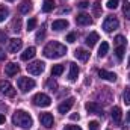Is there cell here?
I'll return each instance as SVG.
<instances>
[{
    "mask_svg": "<svg viewBox=\"0 0 130 130\" xmlns=\"http://www.w3.org/2000/svg\"><path fill=\"white\" fill-rule=\"evenodd\" d=\"M42 53L48 59H59V58H62L65 53H67V47L62 45L61 42H58V41H52V42H48L44 47Z\"/></svg>",
    "mask_w": 130,
    "mask_h": 130,
    "instance_id": "cell-1",
    "label": "cell"
},
{
    "mask_svg": "<svg viewBox=\"0 0 130 130\" xmlns=\"http://www.w3.org/2000/svg\"><path fill=\"white\" fill-rule=\"evenodd\" d=\"M12 123H14V126H17V127H20L23 130H29L33 126L32 117L24 110H17L12 115Z\"/></svg>",
    "mask_w": 130,
    "mask_h": 130,
    "instance_id": "cell-2",
    "label": "cell"
},
{
    "mask_svg": "<svg viewBox=\"0 0 130 130\" xmlns=\"http://www.w3.org/2000/svg\"><path fill=\"white\" fill-rule=\"evenodd\" d=\"M17 85H18V89L23 94H26V92L32 91L33 88H35V80L30 79V77H20L18 82H17Z\"/></svg>",
    "mask_w": 130,
    "mask_h": 130,
    "instance_id": "cell-3",
    "label": "cell"
},
{
    "mask_svg": "<svg viewBox=\"0 0 130 130\" xmlns=\"http://www.w3.org/2000/svg\"><path fill=\"white\" fill-rule=\"evenodd\" d=\"M32 101H33V104L38 106V107H47V106H50L52 98L48 97L47 94H44V92H38V94L33 95Z\"/></svg>",
    "mask_w": 130,
    "mask_h": 130,
    "instance_id": "cell-4",
    "label": "cell"
},
{
    "mask_svg": "<svg viewBox=\"0 0 130 130\" xmlns=\"http://www.w3.org/2000/svg\"><path fill=\"white\" fill-rule=\"evenodd\" d=\"M118 26H120V21H118V18L113 17V15L106 17V20L103 21V29H104V32H112V30L118 29Z\"/></svg>",
    "mask_w": 130,
    "mask_h": 130,
    "instance_id": "cell-5",
    "label": "cell"
},
{
    "mask_svg": "<svg viewBox=\"0 0 130 130\" xmlns=\"http://www.w3.org/2000/svg\"><path fill=\"white\" fill-rule=\"evenodd\" d=\"M44 68H45V64L42 61H35V62L27 65V73L32 76H39L44 71Z\"/></svg>",
    "mask_w": 130,
    "mask_h": 130,
    "instance_id": "cell-6",
    "label": "cell"
},
{
    "mask_svg": "<svg viewBox=\"0 0 130 130\" xmlns=\"http://www.w3.org/2000/svg\"><path fill=\"white\" fill-rule=\"evenodd\" d=\"M0 92L6 97H14L15 95V88L11 85L8 80H0Z\"/></svg>",
    "mask_w": 130,
    "mask_h": 130,
    "instance_id": "cell-7",
    "label": "cell"
},
{
    "mask_svg": "<svg viewBox=\"0 0 130 130\" xmlns=\"http://www.w3.org/2000/svg\"><path fill=\"white\" fill-rule=\"evenodd\" d=\"M39 121H41V124H42L44 127H47V129L53 127V123H55L53 115L48 113V112H42V113H39Z\"/></svg>",
    "mask_w": 130,
    "mask_h": 130,
    "instance_id": "cell-8",
    "label": "cell"
},
{
    "mask_svg": "<svg viewBox=\"0 0 130 130\" xmlns=\"http://www.w3.org/2000/svg\"><path fill=\"white\" fill-rule=\"evenodd\" d=\"M74 106V98L73 97H70V98H67V100H64L61 104H59V107H58V110H59V113H68L70 112V109Z\"/></svg>",
    "mask_w": 130,
    "mask_h": 130,
    "instance_id": "cell-9",
    "label": "cell"
},
{
    "mask_svg": "<svg viewBox=\"0 0 130 130\" xmlns=\"http://www.w3.org/2000/svg\"><path fill=\"white\" fill-rule=\"evenodd\" d=\"M21 45H23V41H21L20 38H12V39H9L8 50H9L11 53H17V52L21 48Z\"/></svg>",
    "mask_w": 130,
    "mask_h": 130,
    "instance_id": "cell-10",
    "label": "cell"
},
{
    "mask_svg": "<svg viewBox=\"0 0 130 130\" xmlns=\"http://www.w3.org/2000/svg\"><path fill=\"white\" fill-rule=\"evenodd\" d=\"M76 23H77L79 26H88V24H92V18H91L88 14L82 12V14H79V15L76 17Z\"/></svg>",
    "mask_w": 130,
    "mask_h": 130,
    "instance_id": "cell-11",
    "label": "cell"
},
{
    "mask_svg": "<svg viewBox=\"0 0 130 130\" xmlns=\"http://www.w3.org/2000/svg\"><path fill=\"white\" fill-rule=\"evenodd\" d=\"M18 71H20V67H18V64H15V62H9V64L5 67V74H6L8 77L15 76Z\"/></svg>",
    "mask_w": 130,
    "mask_h": 130,
    "instance_id": "cell-12",
    "label": "cell"
},
{
    "mask_svg": "<svg viewBox=\"0 0 130 130\" xmlns=\"http://www.w3.org/2000/svg\"><path fill=\"white\" fill-rule=\"evenodd\" d=\"M98 76L103 80H107V82H115L117 80V74L115 73H110L107 70H98Z\"/></svg>",
    "mask_w": 130,
    "mask_h": 130,
    "instance_id": "cell-13",
    "label": "cell"
},
{
    "mask_svg": "<svg viewBox=\"0 0 130 130\" xmlns=\"http://www.w3.org/2000/svg\"><path fill=\"white\" fill-rule=\"evenodd\" d=\"M85 107H86V110H88L89 113H95V115H101V113H103L101 109H100V106H98V103H95V101H89V103H86Z\"/></svg>",
    "mask_w": 130,
    "mask_h": 130,
    "instance_id": "cell-14",
    "label": "cell"
},
{
    "mask_svg": "<svg viewBox=\"0 0 130 130\" xmlns=\"http://www.w3.org/2000/svg\"><path fill=\"white\" fill-rule=\"evenodd\" d=\"M32 11V2L30 0H23L18 5V12L20 14H29Z\"/></svg>",
    "mask_w": 130,
    "mask_h": 130,
    "instance_id": "cell-15",
    "label": "cell"
},
{
    "mask_svg": "<svg viewBox=\"0 0 130 130\" xmlns=\"http://www.w3.org/2000/svg\"><path fill=\"white\" fill-rule=\"evenodd\" d=\"M74 56H76V59H79V61L85 62V61H88V59H89V52H88V50H85V48H77V50L74 52Z\"/></svg>",
    "mask_w": 130,
    "mask_h": 130,
    "instance_id": "cell-16",
    "label": "cell"
},
{
    "mask_svg": "<svg viewBox=\"0 0 130 130\" xmlns=\"http://www.w3.org/2000/svg\"><path fill=\"white\" fill-rule=\"evenodd\" d=\"M67 27H68V21H67V20H55V21L52 23V29L56 30V32L64 30Z\"/></svg>",
    "mask_w": 130,
    "mask_h": 130,
    "instance_id": "cell-17",
    "label": "cell"
},
{
    "mask_svg": "<svg viewBox=\"0 0 130 130\" xmlns=\"http://www.w3.org/2000/svg\"><path fill=\"white\" fill-rule=\"evenodd\" d=\"M121 118H123V110H121L120 106H115L112 109V120H113V123L115 124H120L121 123Z\"/></svg>",
    "mask_w": 130,
    "mask_h": 130,
    "instance_id": "cell-18",
    "label": "cell"
},
{
    "mask_svg": "<svg viewBox=\"0 0 130 130\" xmlns=\"http://www.w3.org/2000/svg\"><path fill=\"white\" fill-rule=\"evenodd\" d=\"M97 41H98V33H95V32H91L86 36V39H85V42H86V45H88L89 48L94 47V45L97 44Z\"/></svg>",
    "mask_w": 130,
    "mask_h": 130,
    "instance_id": "cell-19",
    "label": "cell"
},
{
    "mask_svg": "<svg viewBox=\"0 0 130 130\" xmlns=\"http://www.w3.org/2000/svg\"><path fill=\"white\" fill-rule=\"evenodd\" d=\"M35 53H36L35 47H27V48L21 53V61H29V59H32L33 56H35Z\"/></svg>",
    "mask_w": 130,
    "mask_h": 130,
    "instance_id": "cell-20",
    "label": "cell"
},
{
    "mask_svg": "<svg viewBox=\"0 0 130 130\" xmlns=\"http://www.w3.org/2000/svg\"><path fill=\"white\" fill-rule=\"evenodd\" d=\"M77 76H79V67L76 64H70V74H68V79H70L71 82H76Z\"/></svg>",
    "mask_w": 130,
    "mask_h": 130,
    "instance_id": "cell-21",
    "label": "cell"
},
{
    "mask_svg": "<svg viewBox=\"0 0 130 130\" xmlns=\"http://www.w3.org/2000/svg\"><path fill=\"white\" fill-rule=\"evenodd\" d=\"M107 52H109V44H107L106 41H103L101 45H100V48H98V56H100V58H104V56L107 55Z\"/></svg>",
    "mask_w": 130,
    "mask_h": 130,
    "instance_id": "cell-22",
    "label": "cell"
},
{
    "mask_svg": "<svg viewBox=\"0 0 130 130\" xmlns=\"http://www.w3.org/2000/svg\"><path fill=\"white\" fill-rule=\"evenodd\" d=\"M55 9V2L53 0H45L42 5V12H52Z\"/></svg>",
    "mask_w": 130,
    "mask_h": 130,
    "instance_id": "cell-23",
    "label": "cell"
},
{
    "mask_svg": "<svg viewBox=\"0 0 130 130\" xmlns=\"http://www.w3.org/2000/svg\"><path fill=\"white\" fill-rule=\"evenodd\" d=\"M101 2H94L92 3V14H94V17H100L101 15Z\"/></svg>",
    "mask_w": 130,
    "mask_h": 130,
    "instance_id": "cell-24",
    "label": "cell"
},
{
    "mask_svg": "<svg viewBox=\"0 0 130 130\" xmlns=\"http://www.w3.org/2000/svg\"><path fill=\"white\" fill-rule=\"evenodd\" d=\"M8 17H9V9H8L5 5H0V23L5 21Z\"/></svg>",
    "mask_w": 130,
    "mask_h": 130,
    "instance_id": "cell-25",
    "label": "cell"
},
{
    "mask_svg": "<svg viewBox=\"0 0 130 130\" xmlns=\"http://www.w3.org/2000/svg\"><path fill=\"white\" fill-rule=\"evenodd\" d=\"M62 73H64V65L62 64H58V65L52 67V76H61Z\"/></svg>",
    "mask_w": 130,
    "mask_h": 130,
    "instance_id": "cell-26",
    "label": "cell"
},
{
    "mask_svg": "<svg viewBox=\"0 0 130 130\" xmlns=\"http://www.w3.org/2000/svg\"><path fill=\"white\" fill-rule=\"evenodd\" d=\"M124 52H126V45H117V48H115V55H117L118 61H123V58H124Z\"/></svg>",
    "mask_w": 130,
    "mask_h": 130,
    "instance_id": "cell-27",
    "label": "cell"
},
{
    "mask_svg": "<svg viewBox=\"0 0 130 130\" xmlns=\"http://www.w3.org/2000/svg\"><path fill=\"white\" fill-rule=\"evenodd\" d=\"M123 14H124V17L130 20V3L129 2H124V5H123Z\"/></svg>",
    "mask_w": 130,
    "mask_h": 130,
    "instance_id": "cell-28",
    "label": "cell"
},
{
    "mask_svg": "<svg viewBox=\"0 0 130 130\" xmlns=\"http://www.w3.org/2000/svg\"><path fill=\"white\" fill-rule=\"evenodd\" d=\"M115 44H117V45H126L127 42H126V38H124L123 35H117V36H115Z\"/></svg>",
    "mask_w": 130,
    "mask_h": 130,
    "instance_id": "cell-29",
    "label": "cell"
},
{
    "mask_svg": "<svg viewBox=\"0 0 130 130\" xmlns=\"http://www.w3.org/2000/svg\"><path fill=\"white\" fill-rule=\"evenodd\" d=\"M47 86H48V89H50L52 92H55V91H58V83H56L55 80H52V79H50V80L47 82Z\"/></svg>",
    "mask_w": 130,
    "mask_h": 130,
    "instance_id": "cell-30",
    "label": "cell"
},
{
    "mask_svg": "<svg viewBox=\"0 0 130 130\" xmlns=\"http://www.w3.org/2000/svg\"><path fill=\"white\" fill-rule=\"evenodd\" d=\"M123 98H124V103L130 106V88H126L124 89V94H123Z\"/></svg>",
    "mask_w": 130,
    "mask_h": 130,
    "instance_id": "cell-31",
    "label": "cell"
},
{
    "mask_svg": "<svg viewBox=\"0 0 130 130\" xmlns=\"http://www.w3.org/2000/svg\"><path fill=\"white\" fill-rule=\"evenodd\" d=\"M36 27V18H30L29 21H27V30L30 32V30H33Z\"/></svg>",
    "mask_w": 130,
    "mask_h": 130,
    "instance_id": "cell-32",
    "label": "cell"
},
{
    "mask_svg": "<svg viewBox=\"0 0 130 130\" xmlns=\"http://www.w3.org/2000/svg\"><path fill=\"white\" fill-rule=\"evenodd\" d=\"M20 27H21V20L18 18V20H15V21H14V24H12V30L18 32V30H20Z\"/></svg>",
    "mask_w": 130,
    "mask_h": 130,
    "instance_id": "cell-33",
    "label": "cell"
},
{
    "mask_svg": "<svg viewBox=\"0 0 130 130\" xmlns=\"http://www.w3.org/2000/svg\"><path fill=\"white\" fill-rule=\"evenodd\" d=\"M118 2H120V0H109L106 6H107L109 9H115V8L118 6Z\"/></svg>",
    "mask_w": 130,
    "mask_h": 130,
    "instance_id": "cell-34",
    "label": "cell"
},
{
    "mask_svg": "<svg viewBox=\"0 0 130 130\" xmlns=\"http://www.w3.org/2000/svg\"><path fill=\"white\" fill-rule=\"evenodd\" d=\"M88 127H89V130H98V123L97 121H91Z\"/></svg>",
    "mask_w": 130,
    "mask_h": 130,
    "instance_id": "cell-35",
    "label": "cell"
},
{
    "mask_svg": "<svg viewBox=\"0 0 130 130\" xmlns=\"http://www.w3.org/2000/svg\"><path fill=\"white\" fill-rule=\"evenodd\" d=\"M67 41H68L70 44H73V42L76 41V33H70V35L67 36Z\"/></svg>",
    "mask_w": 130,
    "mask_h": 130,
    "instance_id": "cell-36",
    "label": "cell"
},
{
    "mask_svg": "<svg viewBox=\"0 0 130 130\" xmlns=\"http://www.w3.org/2000/svg\"><path fill=\"white\" fill-rule=\"evenodd\" d=\"M88 6H89V2H86V0H83V2L79 3V8H82V9H85V8H88Z\"/></svg>",
    "mask_w": 130,
    "mask_h": 130,
    "instance_id": "cell-37",
    "label": "cell"
},
{
    "mask_svg": "<svg viewBox=\"0 0 130 130\" xmlns=\"http://www.w3.org/2000/svg\"><path fill=\"white\" fill-rule=\"evenodd\" d=\"M64 130H82L79 126H65Z\"/></svg>",
    "mask_w": 130,
    "mask_h": 130,
    "instance_id": "cell-38",
    "label": "cell"
},
{
    "mask_svg": "<svg viewBox=\"0 0 130 130\" xmlns=\"http://www.w3.org/2000/svg\"><path fill=\"white\" fill-rule=\"evenodd\" d=\"M42 38H44V30H41V32L36 35V41H39V42H41V39H42Z\"/></svg>",
    "mask_w": 130,
    "mask_h": 130,
    "instance_id": "cell-39",
    "label": "cell"
},
{
    "mask_svg": "<svg viewBox=\"0 0 130 130\" xmlns=\"http://www.w3.org/2000/svg\"><path fill=\"white\" fill-rule=\"evenodd\" d=\"M70 118H71L73 121H79L80 117H79V113H73V115H70Z\"/></svg>",
    "mask_w": 130,
    "mask_h": 130,
    "instance_id": "cell-40",
    "label": "cell"
},
{
    "mask_svg": "<svg viewBox=\"0 0 130 130\" xmlns=\"http://www.w3.org/2000/svg\"><path fill=\"white\" fill-rule=\"evenodd\" d=\"M5 58H6V53H5V52H3V50L0 48V61H3Z\"/></svg>",
    "mask_w": 130,
    "mask_h": 130,
    "instance_id": "cell-41",
    "label": "cell"
},
{
    "mask_svg": "<svg viewBox=\"0 0 130 130\" xmlns=\"http://www.w3.org/2000/svg\"><path fill=\"white\" fill-rule=\"evenodd\" d=\"M5 123V117L3 115H0V124H3Z\"/></svg>",
    "mask_w": 130,
    "mask_h": 130,
    "instance_id": "cell-42",
    "label": "cell"
},
{
    "mask_svg": "<svg viewBox=\"0 0 130 130\" xmlns=\"http://www.w3.org/2000/svg\"><path fill=\"white\" fill-rule=\"evenodd\" d=\"M129 67H130V59H129Z\"/></svg>",
    "mask_w": 130,
    "mask_h": 130,
    "instance_id": "cell-43",
    "label": "cell"
},
{
    "mask_svg": "<svg viewBox=\"0 0 130 130\" xmlns=\"http://www.w3.org/2000/svg\"><path fill=\"white\" fill-rule=\"evenodd\" d=\"M8 2H14V0H8Z\"/></svg>",
    "mask_w": 130,
    "mask_h": 130,
    "instance_id": "cell-44",
    "label": "cell"
},
{
    "mask_svg": "<svg viewBox=\"0 0 130 130\" xmlns=\"http://www.w3.org/2000/svg\"><path fill=\"white\" fill-rule=\"evenodd\" d=\"M129 117H130V112H129Z\"/></svg>",
    "mask_w": 130,
    "mask_h": 130,
    "instance_id": "cell-45",
    "label": "cell"
}]
</instances>
